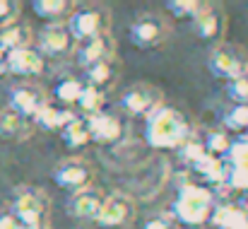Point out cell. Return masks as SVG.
Listing matches in <instances>:
<instances>
[{
	"instance_id": "cell-1",
	"label": "cell",
	"mask_w": 248,
	"mask_h": 229,
	"mask_svg": "<svg viewBox=\"0 0 248 229\" xmlns=\"http://www.w3.org/2000/svg\"><path fill=\"white\" fill-rule=\"evenodd\" d=\"M188 138H190L188 118L171 106H159L145 121V140L155 150H176Z\"/></svg>"
},
{
	"instance_id": "cell-2",
	"label": "cell",
	"mask_w": 248,
	"mask_h": 229,
	"mask_svg": "<svg viewBox=\"0 0 248 229\" xmlns=\"http://www.w3.org/2000/svg\"><path fill=\"white\" fill-rule=\"evenodd\" d=\"M212 208H215V198L212 193L205 188V186H198V183H186L178 188L173 203H171V213L173 217L186 225V227H198V225H205L212 215Z\"/></svg>"
},
{
	"instance_id": "cell-3",
	"label": "cell",
	"mask_w": 248,
	"mask_h": 229,
	"mask_svg": "<svg viewBox=\"0 0 248 229\" xmlns=\"http://www.w3.org/2000/svg\"><path fill=\"white\" fill-rule=\"evenodd\" d=\"M10 215H15L24 229L48 227L46 222H48V215H51V203H48V198H46L44 191H39V188H24V191H19L12 198Z\"/></svg>"
},
{
	"instance_id": "cell-4",
	"label": "cell",
	"mask_w": 248,
	"mask_h": 229,
	"mask_svg": "<svg viewBox=\"0 0 248 229\" xmlns=\"http://www.w3.org/2000/svg\"><path fill=\"white\" fill-rule=\"evenodd\" d=\"M164 106V94L150 82H135L121 94V109L133 118H147Z\"/></svg>"
},
{
	"instance_id": "cell-5",
	"label": "cell",
	"mask_w": 248,
	"mask_h": 229,
	"mask_svg": "<svg viewBox=\"0 0 248 229\" xmlns=\"http://www.w3.org/2000/svg\"><path fill=\"white\" fill-rule=\"evenodd\" d=\"M108 24H111V12L104 10V7H80V10H73V15L68 17L65 27L70 32V36L75 41H87V39H94L99 34H106L108 32Z\"/></svg>"
},
{
	"instance_id": "cell-6",
	"label": "cell",
	"mask_w": 248,
	"mask_h": 229,
	"mask_svg": "<svg viewBox=\"0 0 248 229\" xmlns=\"http://www.w3.org/2000/svg\"><path fill=\"white\" fill-rule=\"evenodd\" d=\"M207 68H210V73L217 77V80L232 82V80H239V77L248 75V56L239 46L222 44V46H217L210 53Z\"/></svg>"
},
{
	"instance_id": "cell-7",
	"label": "cell",
	"mask_w": 248,
	"mask_h": 229,
	"mask_svg": "<svg viewBox=\"0 0 248 229\" xmlns=\"http://www.w3.org/2000/svg\"><path fill=\"white\" fill-rule=\"evenodd\" d=\"M169 34V27L159 15H142L138 17L130 29H128V39L135 49L147 51V49H157Z\"/></svg>"
},
{
	"instance_id": "cell-8",
	"label": "cell",
	"mask_w": 248,
	"mask_h": 229,
	"mask_svg": "<svg viewBox=\"0 0 248 229\" xmlns=\"http://www.w3.org/2000/svg\"><path fill=\"white\" fill-rule=\"evenodd\" d=\"M135 217V203L130 196L125 193H111L104 198V205L99 210V217L94 220L99 227L104 229H116L128 225Z\"/></svg>"
},
{
	"instance_id": "cell-9",
	"label": "cell",
	"mask_w": 248,
	"mask_h": 229,
	"mask_svg": "<svg viewBox=\"0 0 248 229\" xmlns=\"http://www.w3.org/2000/svg\"><path fill=\"white\" fill-rule=\"evenodd\" d=\"M89 181H92V169L87 166L84 159H78V157L61 162L53 171V183L58 188L68 191L70 196L82 191V188H89Z\"/></svg>"
},
{
	"instance_id": "cell-10",
	"label": "cell",
	"mask_w": 248,
	"mask_h": 229,
	"mask_svg": "<svg viewBox=\"0 0 248 229\" xmlns=\"http://www.w3.org/2000/svg\"><path fill=\"white\" fill-rule=\"evenodd\" d=\"M73 44H75V39L70 36L65 22H58V24H46L39 32L36 51L44 58H61V56H65L73 49Z\"/></svg>"
},
{
	"instance_id": "cell-11",
	"label": "cell",
	"mask_w": 248,
	"mask_h": 229,
	"mask_svg": "<svg viewBox=\"0 0 248 229\" xmlns=\"http://www.w3.org/2000/svg\"><path fill=\"white\" fill-rule=\"evenodd\" d=\"M48 104H51L48 94L31 84H19V87H12V92H10V109L29 121H34V116Z\"/></svg>"
},
{
	"instance_id": "cell-12",
	"label": "cell",
	"mask_w": 248,
	"mask_h": 229,
	"mask_svg": "<svg viewBox=\"0 0 248 229\" xmlns=\"http://www.w3.org/2000/svg\"><path fill=\"white\" fill-rule=\"evenodd\" d=\"M5 68L7 73L19 77H36L46 70V58L34 49V46H27V49H17V51H10L5 56Z\"/></svg>"
},
{
	"instance_id": "cell-13",
	"label": "cell",
	"mask_w": 248,
	"mask_h": 229,
	"mask_svg": "<svg viewBox=\"0 0 248 229\" xmlns=\"http://www.w3.org/2000/svg\"><path fill=\"white\" fill-rule=\"evenodd\" d=\"M113 51H116V41H113V36L106 32V34H99V36H94V39L82 41L75 58H78V63L87 70V68H92V65H96V63L111 61V58H113Z\"/></svg>"
},
{
	"instance_id": "cell-14",
	"label": "cell",
	"mask_w": 248,
	"mask_h": 229,
	"mask_svg": "<svg viewBox=\"0 0 248 229\" xmlns=\"http://www.w3.org/2000/svg\"><path fill=\"white\" fill-rule=\"evenodd\" d=\"M104 193L101 191H96V188H82V191H78V193H73L70 196V200H68V215H73L75 220H96L99 217V210H101V205H104Z\"/></svg>"
},
{
	"instance_id": "cell-15",
	"label": "cell",
	"mask_w": 248,
	"mask_h": 229,
	"mask_svg": "<svg viewBox=\"0 0 248 229\" xmlns=\"http://www.w3.org/2000/svg\"><path fill=\"white\" fill-rule=\"evenodd\" d=\"M87 128H89V140L101 143V145H111V143H118L123 138V123L113 114H106V111L89 116Z\"/></svg>"
},
{
	"instance_id": "cell-16",
	"label": "cell",
	"mask_w": 248,
	"mask_h": 229,
	"mask_svg": "<svg viewBox=\"0 0 248 229\" xmlns=\"http://www.w3.org/2000/svg\"><path fill=\"white\" fill-rule=\"evenodd\" d=\"M222 24H224L222 12H219L215 5H210V2H205V7H202V10L198 12V17L193 19L195 36L202 39V41H212V39H217V36L222 34Z\"/></svg>"
},
{
	"instance_id": "cell-17",
	"label": "cell",
	"mask_w": 248,
	"mask_h": 229,
	"mask_svg": "<svg viewBox=\"0 0 248 229\" xmlns=\"http://www.w3.org/2000/svg\"><path fill=\"white\" fill-rule=\"evenodd\" d=\"M31 133V121L12 111L10 106L0 111V138L5 140H24Z\"/></svg>"
},
{
	"instance_id": "cell-18",
	"label": "cell",
	"mask_w": 248,
	"mask_h": 229,
	"mask_svg": "<svg viewBox=\"0 0 248 229\" xmlns=\"http://www.w3.org/2000/svg\"><path fill=\"white\" fill-rule=\"evenodd\" d=\"M73 2L70 0H34L31 10L39 19H44L46 24H58L65 17L73 15Z\"/></svg>"
},
{
	"instance_id": "cell-19",
	"label": "cell",
	"mask_w": 248,
	"mask_h": 229,
	"mask_svg": "<svg viewBox=\"0 0 248 229\" xmlns=\"http://www.w3.org/2000/svg\"><path fill=\"white\" fill-rule=\"evenodd\" d=\"M31 41H34V36H31V29L27 24L12 22L7 27H0V46L5 49V53L17 51V49H27V46H31Z\"/></svg>"
},
{
	"instance_id": "cell-20",
	"label": "cell",
	"mask_w": 248,
	"mask_h": 229,
	"mask_svg": "<svg viewBox=\"0 0 248 229\" xmlns=\"http://www.w3.org/2000/svg\"><path fill=\"white\" fill-rule=\"evenodd\" d=\"M75 114L70 111V109H65V106H56V104H48V106H44L36 116H34V126H39L41 131H58L61 133V128L73 118Z\"/></svg>"
},
{
	"instance_id": "cell-21",
	"label": "cell",
	"mask_w": 248,
	"mask_h": 229,
	"mask_svg": "<svg viewBox=\"0 0 248 229\" xmlns=\"http://www.w3.org/2000/svg\"><path fill=\"white\" fill-rule=\"evenodd\" d=\"M61 140L68 150H80L89 143V128H87V118L82 116H73L63 128H61Z\"/></svg>"
},
{
	"instance_id": "cell-22",
	"label": "cell",
	"mask_w": 248,
	"mask_h": 229,
	"mask_svg": "<svg viewBox=\"0 0 248 229\" xmlns=\"http://www.w3.org/2000/svg\"><path fill=\"white\" fill-rule=\"evenodd\" d=\"M116 80H118V63H116V58L87 68V84L89 87H96V89L106 92V87H111Z\"/></svg>"
},
{
	"instance_id": "cell-23",
	"label": "cell",
	"mask_w": 248,
	"mask_h": 229,
	"mask_svg": "<svg viewBox=\"0 0 248 229\" xmlns=\"http://www.w3.org/2000/svg\"><path fill=\"white\" fill-rule=\"evenodd\" d=\"M104 104H106V92L84 84L82 94H80V99H78V106H80V111H82L84 116L89 118V116L101 114V111H104Z\"/></svg>"
},
{
	"instance_id": "cell-24",
	"label": "cell",
	"mask_w": 248,
	"mask_h": 229,
	"mask_svg": "<svg viewBox=\"0 0 248 229\" xmlns=\"http://www.w3.org/2000/svg\"><path fill=\"white\" fill-rule=\"evenodd\" d=\"M82 87H84V82H80V80H75V77H63V80H58L56 87H53V99H56L58 104H65V106L78 104V99H80V94H82Z\"/></svg>"
},
{
	"instance_id": "cell-25",
	"label": "cell",
	"mask_w": 248,
	"mask_h": 229,
	"mask_svg": "<svg viewBox=\"0 0 248 229\" xmlns=\"http://www.w3.org/2000/svg\"><path fill=\"white\" fill-rule=\"evenodd\" d=\"M222 131L232 133H248V104H234L224 116H222Z\"/></svg>"
},
{
	"instance_id": "cell-26",
	"label": "cell",
	"mask_w": 248,
	"mask_h": 229,
	"mask_svg": "<svg viewBox=\"0 0 248 229\" xmlns=\"http://www.w3.org/2000/svg\"><path fill=\"white\" fill-rule=\"evenodd\" d=\"M229 145H232V140H229L227 131H222V128H212V131H207V133H205L202 150H205L207 154H212V157L222 159V157L227 154V150H229Z\"/></svg>"
},
{
	"instance_id": "cell-27",
	"label": "cell",
	"mask_w": 248,
	"mask_h": 229,
	"mask_svg": "<svg viewBox=\"0 0 248 229\" xmlns=\"http://www.w3.org/2000/svg\"><path fill=\"white\" fill-rule=\"evenodd\" d=\"M205 7V2H200V0H169L166 2V10L176 17V19H195L198 17V12Z\"/></svg>"
},
{
	"instance_id": "cell-28",
	"label": "cell",
	"mask_w": 248,
	"mask_h": 229,
	"mask_svg": "<svg viewBox=\"0 0 248 229\" xmlns=\"http://www.w3.org/2000/svg\"><path fill=\"white\" fill-rule=\"evenodd\" d=\"M227 97L234 104H248V75L227 82Z\"/></svg>"
},
{
	"instance_id": "cell-29",
	"label": "cell",
	"mask_w": 248,
	"mask_h": 229,
	"mask_svg": "<svg viewBox=\"0 0 248 229\" xmlns=\"http://www.w3.org/2000/svg\"><path fill=\"white\" fill-rule=\"evenodd\" d=\"M19 2L17 0H0V27H7L12 22H17L19 17Z\"/></svg>"
},
{
	"instance_id": "cell-30",
	"label": "cell",
	"mask_w": 248,
	"mask_h": 229,
	"mask_svg": "<svg viewBox=\"0 0 248 229\" xmlns=\"http://www.w3.org/2000/svg\"><path fill=\"white\" fill-rule=\"evenodd\" d=\"M178 150H181V157H183L188 164H193L200 154H205V150H202V143H200V140H195V138H188V140H186Z\"/></svg>"
},
{
	"instance_id": "cell-31",
	"label": "cell",
	"mask_w": 248,
	"mask_h": 229,
	"mask_svg": "<svg viewBox=\"0 0 248 229\" xmlns=\"http://www.w3.org/2000/svg\"><path fill=\"white\" fill-rule=\"evenodd\" d=\"M0 229H24V227L19 225V220H17L15 215L2 213V215H0Z\"/></svg>"
},
{
	"instance_id": "cell-32",
	"label": "cell",
	"mask_w": 248,
	"mask_h": 229,
	"mask_svg": "<svg viewBox=\"0 0 248 229\" xmlns=\"http://www.w3.org/2000/svg\"><path fill=\"white\" fill-rule=\"evenodd\" d=\"M142 229H171V225H169L166 217H152V220L145 222V227Z\"/></svg>"
},
{
	"instance_id": "cell-33",
	"label": "cell",
	"mask_w": 248,
	"mask_h": 229,
	"mask_svg": "<svg viewBox=\"0 0 248 229\" xmlns=\"http://www.w3.org/2000/svg\"><path fill=\"white\" fill-rule=\"evenodd\" d=\"M239 210H246L248 213V191H241L239 193V198H236V203H234Z\"/></svg>"
},
{
	"instance_id": "cell-34",
	"label": "cell",
	"mask_w": 248,
	"mask_h": 229,
	"mask_svg": "<svg viewBox=\"0 0 248 229\" xmlns=\"http://www.w3.org/2000/svg\"><path fill=\"white\" fill-rule=\"evenodd\" d=\"M5 56H7V53H5V49L0 46V65H5Z\"/></svg>"
},
{
	"instance_id": "cell-35",
	"label": "cell",
	"mask_w": 248,
	"mask_h": 229,
	"mask_svg": "<svg viewBox=\"0 0 248 229\" xmlns=\"http://www.w3.org/2000/svg\"><path fill=\"white\" fill-rule=\"evenodd\" d=\"M5 73H7V68H5V65H0V75H5Z\"/></svg>"
},
{
	"instance_id": "cell-36",
	"label": "cell",
	"mask_w": 248,
	"mask_h": 229,
	"mask_svg": "<svg viewBox=\"0 0 248 229\" xmlns=\"http://www.w3.org/2000/svg\"><path fill=\"white\" fill-rule=\"evenodd\" d=\"M34 229H48V227H34Z\"/></svg>"
},
{
	"instance_id": "cell-37",
	"label": "cell",
	"mask_w": 248,
	"mask_h": 229,
	"mask_svg": "<svg viewBox=\"0 0 248 229\" xmlns=\"http://www.w3.org/2000/svg\"><path fill=\"white\" fill-rule=\"evenodd\" d=\"M246 138H248V133H246Z\"/></svg>"
}]
</instances>
